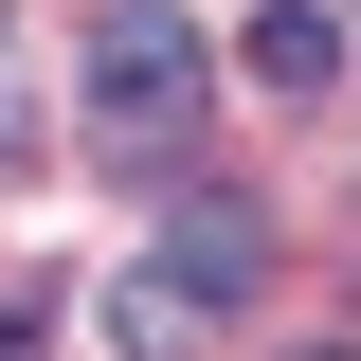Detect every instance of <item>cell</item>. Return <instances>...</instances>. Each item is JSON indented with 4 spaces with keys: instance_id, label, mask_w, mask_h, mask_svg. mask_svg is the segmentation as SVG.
I'll use <instances>...</instances> for the list:
<instances>
[{
    "instance_id": "obj_1",
    "label": "cell",
    "mask_w": 361,
    "mask_h": 361,
    "mask_svg": "<svg viewBox=\"0 0 361 361\" xmlns=\"http://www.w3.org/2000/svg\"><path fill=\"white\" fill-rule=\"evenodd\" d=\"M199 109H217L199 18H90V145L109 163H199Z\"/></svg>"
},
{
    "instance_id": "obj_2",
    "label": "cell",
    "mask_w": 361,
    "mask_h": 361,
    "mask_svg": "<svg viewBox=\"0 0 361 361\" xmlns=\"http://www.w3.org/2000/svg\"><path fill=\"white\" fill-rule=\"evenodd\" d=\"M163 271H180V289H199V307H235V289H253V271H271V235H253V199H199V217L163 235Z\"/></svg>"
},
{
    "instance_id": "obj_3",
    "label": "cell",
    "mask_w": 361,
    "mask_h": 361,
    "mask_svg": "<svg viewBox=\"0 0 361 361\" xmlns=\"http://www.w3.org/2000/svg\"><path fill=\"white\" fill-rule=\"evenodd\" d=\"M325 73H343V18H325V0H271V18H253V90H289V109H307Z\"/></svg>"
},
{
    "instance_id": "obj_4",
    "label": "cell",
    "mask_w": 361,
    "mask_h": 361,
    "mask_svg": "<svg viewBox=\"0 0 361 361\" xmlns=\"http://www.w3.org/2000/svg\"><path fill=\"white\" fill-rule=\"evenodd\" d=\"M199 325H217V307H199V289H180L163 253H145L127 289H109V343H127V361H180V343H199Z\"/></svg>"
},
{
    "instance_id": "obj_5",
    "label": "cell",
    "mask_w": 361,
    "mask_h": 361,
    "mask_svg": "<svg viewBox=\"0 0 361 361\" xmlns=\"http://www.w3.org/2000/svg\"><path fill=\"white\" fill-rule=\"evenodd\" d=\"M0 163H37V109H18V54H0Z\"/></svg>"
}]
</instances>
